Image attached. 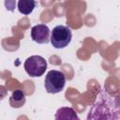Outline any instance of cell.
Segmentation results:
<instances>
[{
    "instance_id": "cell-1",
    "label": "cell",
    "mask_w": 120,
    "mask_h": 120,
    "mask_svg": "<svg viewBox=\"0 0 120 120\" xmlns=\"http://www.w3.org/2000/svg\"><path fill=\"white\" fill-rule=\"evenodd\" d=\"M87 119H120V97H112L101 90L89 110Z\"/></svg>"
},
{
    "instance_id": "cell-2",
    "label": "cell",
    "mask_w": 120,
    "mask_h": 120,
    "mask_svg": "<svg viewBox=\"0 0 120 120\" xmlns=\"http://www.w3.org/2000/svg\"><path fill=\"white\" fill-rule=\"evenodd\" d=\"M66 84V76L65 74L56 69L50 70L44 80V87L46 91L50 94H56L60 93Z\"/></svg>"
},
{
    "instance_id": "cell-3",
    "label": "cell",
    "mask_w": 120,
    "mask_h": 120,
    "mask_svg": "<svg viewBox=\"0 0 120 120\" xmlns=\"http://www.w3.org/2000/svg\"><path fill=\"white\" fill-rule=\"evenodd\" d=\"M72 38V32L66 25H56L51 32L50 41L55 49H63L67 47Z\"/></svg>"
},
{
    "instance_id": "cell-4",
    "label": "cell",
    "mask_w": 120,
    "mask_h": 120,
    "mask_svg": "<svg viewBox=\"0 0 120 120\" xmlns=\"http://www.w3.org/2000/svg\"><path fill=\"white\" fill-rule=\"evenodd\" d=\"M23 68L30 77H40L47 69V61L40 55H32L25 60Z\"/></svg>"
},
{
    "instance_id": "cell-5",
    "label": "cell",
    "mask_w": 120,
    "mask_h": 120,
    "mask_svg": "<svg viewBox=\"0 0 120 120\" xmlns=\"http://www.w3.org/2000/svg\"><path fill=\"white\" fill-rule=\"evenodd\" d=\"M31 38L38 44H47L51 38V31L48 25L39 23L31 28Z\"/></svg>"
},
{
    "instance_id": "cell-6",
    "label": "cell",
    "mask_w": 120,
    "mask_h": 120,
    "mask_svg": "<svg viewBox=\"0 0 120 120\" xmlns=\"http://www.w3.org/2000/svg\"><path fill=\"white\" fill-rule=\"evenodd\" d=\"M54 118L56 120H61V119H70V120H78L79 117L75 111L70 108V107H61L56 111V113L54 115Z\"/></svg>"
},
{
    "instance_id": "cell-7",
    "label": "cell",
    "mask_w": 120,
    "mask_h": 120,
    "mask_svg": "<svg viewBox=\"0 0 120 120\" xmlns=\"http://www.w3.org/2000/svg\"><path fill=\"white\" fill-rule=\"evenodd\" d=\"M25 103V94L22 90H15L9 98V105L12 108H21Z\"/></svg>"
},
{
    "instance_id": "cell-8",
    "label": "cell",
    "mask_w": 120,
    "mask_h": 120,
    "mask_svg": "<svg viewBox=\"0 0 120 120\" xmlns=\"http://www.w3.org/2000/svg\"><path fill=\"white\" fill-rule=\"evenodd\" d=\"M37 6V2L35 0H19L17 7L20 13L23 15H29L33 12Z\"/></svg>"
}]
</instances>
